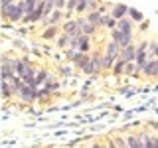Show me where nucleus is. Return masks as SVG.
Returning <instances> with one entry per match:
<instances>
[{
    "label": "nucleus",
    "instance_id": "obj_1",
    "mask_svg": "<svg viewBox=\"0 0 158 148\" xmlns=\"http://www.w3.org/2000/svg\"><path fill=\"white\" fill-rule=\"evenodd\" d=\"M24 16H26V8H24V0H20V2L16 4L14 2L12 6L8 8H2V20H10V22H20V20H24Z\"/></svg>",
    "mask_w": 158,
    "mask_h": 148
},
{
    "label": "nucleus",
    "instance_id": "obj_2",
    "mask_svg": "<svg viewBox=\"0 0 158 148\" xmlns=\"http://www.w3.org/2000/svg\"><path fill=\"white\" fill-rule=\"evenodd\" d=\"M38 87H32V85H26L24 83V87L18 91V97L22 99L24 103H34V101H38Z\"/></svg>",
    "mask_w": 158,
    "mask_h": 148
},
{
    "label": "nucleus",
    "instance_id": "obj_3",
    "mask_svg": "<svg viewBox=\"0 0 158 148\" xmlns=\"http://www.w3.org/2000/svg\"><path fill=\"white\" fill-rule=\"evenodd\" d=\"M148 46H150V43H140V46H136V59H135V63H136V69L138 71H144V67H146V51H148Z\"/></svg>",
    "mask_w": 158,
    "mask_h": 148
},
{
    "label": "nucleus",
    "instance_id": "obj_4",
    "mask_svg": "<svg viewBox=\"0 0 158 148\" xmlns=\"http://www.w3.org/2000/svg\"><path fill=\"white\" fill-rule=\"evenodd\" d=\"M118 57H123L125 61H135L136 59V46L131 43V46H127V47H121V56Z\"/></svg>",
    "mask_w": 158,
    "mask_h": 148
},
{
    "label": "nucleus",
    "instance_id": "obj_5",
    "mask_svg": "<svg viewBox=\"0 0 158 148\" xmlns=\"http://www.w3.org/2000/svg\"><path fill=\"white\" fill-rule=\"evenodd\" d=\"M127 146H128V148H144L142 134H128V136H127Z\"/></svg>",
    "mask_w": 158,
    "mask_h": 148
},
{
    "label": "nucleus",
    "instance_id": "obj_6",
    "mask_svg": "<svg viewBox=\"0 0 158 148\" xmlns=\"http://www.w3.org/2000/svg\"><path fill=\"white\" fill-rule=\"evenodd\" d=\"M128 10H131V8H127V4H115L113 10H111V16L115 20H121V18H125L128 14Z\"/></svg>",
    "mask_w": 158,
    "mask_h": 148
},
{
    "label": "nucleus",
    "instance_id": "obj_7",
    "mask_svg": "<svg viewBox=\"0 0 158 148\" xmlns=\"http://www.w3.org/2000/svg\"><path fill=\"white\" fill-rule=\"evenodd\" d=\"M105 56L117 59L118 56H121V46H118L117 42H109V43H107V49H105Z\"/></svg>",
    "mask_w": 158,
    "mask_h": 148
},
{
    "label": "nucleus",
    "instance_id": "obj_8",
    "mask_svg": "<svg viewBox=\"0 0 158 148\" xmlns=\"http://www.w3.org/2000/svg\"><path fill=\"white\" fill-rule=\"evenodd\" d=\"M61 18H63V12L56 8L52 14H49V18H44V24H46V26H56V24H57Z\"/></svg>",
    "mask_w": 158,
    "mask_h": 148
},
{
    "label": "nucleus",
    "instance_id": "obj_9",
    "mask_svg": "<svg viewBox=\"0 0 158 148\" xmlns=\"http://www.w3.org/2000/svg\"><path fill=\"white\" fill-rule=\"evenodd\" d=\"M142 73H144V75H148V77H156V75H158V57L152 59V61H148Z\"/></svg>",
    "mask_w": 158,
    "mask_h": 148
},
{
    "label": "nucleus",
    "instance_id": "obj_10",
    "mask_svg": "<svg viewBox=\"0 0 158 148\" xmlns=\"http://www.w3.org/2000/svg\"><path fill=\"white\" fill-rule=\"evenodd\" d=\"M79 24H81L83 34H87V36H91V34H95V32H97V26H95V24H91L87 18H79Z\"/></svg>",
    "mask_w": 158,
    "mask_h": 148
},
{
    "label": "nucleus",
    "instance_id": "obj_11",
    "mask_svg": "<svg viewBox=\"0 0 158 148\" xmlns=\"http://www.w3.org/2000/svg\"><path fill=\"white\" fill-rule=\"evenodd\" d=\"M103 16H105L103 12L95 10V12H89V14H87V20H89L91 24H95V26L99 28V26H103Z\"/></svg>",
    "mask_w": 158,
    "mask_h": 148
},
{
    "label": "nucleus",
    "instance_id": "obj_12",
    "mask_svg": "<svg viewBox=\"0 0 158 148\" xmlns=\"http://www.w3.org/2000/svg\"><path fill=\"white\" fill-rule=\"evenodd\" d=\"M117 28L121 30V32H125V34H132V20H128L127 16L121 18L118 24H117Z\"/></svg>",
    "mask_w": 158,
    "mask_h": 148
},
{
    "label": "nucleus",
    "instance_id": "obj_13",
    "mask_svg": "<svg viewBox=\"0 0 158 148\" xmlns=\"http://www.w3.org/2000/svg\"><path fill=\"white\" fill-rule=\"evenodd\" d=\"M12 95H16V89L12 87V83L2 81V97H4V99H10Z\"/></svg>",
    "mask_w": 158,
    "mask_h": 148
},
{
    "label": "nucleus",
    "instance_id": "obj_14",
    "mask_svg": "<svg viewBox=\"0 0 158 148\" xmlns=\"http://www.w3.org/2000/svg\"><path fill=\"white\" fill-rule=\"evenodd\" d=\"M71 36H69V34H65V32H63L61 34V36H59V39H57V46L59 47H71Z\"/></svg>",
    "mask_w": 158,
    "mask_h": 148
},
{
    "label": "nucleus",
    "instance_id": "obj_15",
    "mask_svg": "<svg viewBox=\"0 0 158 148\" xmlns=\"http://www.w3.org/2000/svg\"><path fill=\"white\" fill-rule=\"evenodd\" d=\"M56 36H57V28L56 26H48L46 30H44V34H42L44 39H52V38H56Z\"/></svg>",
    "mask_w": 158,
    "mask_h": 148
},
{
    "label": "nucleus",
    "instance_id": "obj_16",
    "mask_svg": "<svg viewBox=\"0 0 158 148\" xmlns=\"http://www.w3.org/2000/svg\"><path fill=\"white\" fill-rule=\"evenodd\" d=\"M125 67H127V61L125 59H117V63H115V67H113V73H117V75H121V73H125Z\"/></svg>",
    "mask_w": 158,
    "mask_h": 148
},
{
    "label": "nucleus",
    "instance_id": "obj_17",
    "mask_svg": "<svg viewBox=\"0 0 158 148\" xmlns=\"http://www.w3.org/2000/svg\"><path fill=\"white\" fill-rule=\"evenodd\" d=\"M117 24H118V20H115L111 14H109V16H107V14L103 16V26H107V28L113 30V28H117Z\"/></svg>",
    "mask_w": 158,
    "mask_h": 148
},
{
    "label": "nucleus",
    "instance_id": "obj_18",
    "mask_svg": "<svg viewBox=\"0 0 158 148\" xmlns=\"http://www.w3.org/2000/svg\"><path fill=\"white\" fill-rule=\"evenodd\" d=\"M38 4H40V0H24V8H26V14L34 12V10L38 8Z\"/></svg>",
    "mask_w": 158,
    "mask_h": 148
},
{
    "label": "nucleus",
    "instance_id": "obj_19",
    "mask_svg": "<svg viewBox=\"0 0 158 148\" xmlns=\"http://www.w3.org/2000/svg\"><path fill=\"white\" fill-rule=\"evenodd\" d=\"M83 73H87V75H93V73H97V67H95V63H93V59H89V61L85 63V67L81 69Z\"/></svg>",
    "mask_w": 158,
    "mask_h": 148
},
{
    "label": "nucleus",
    "instance_id": "obj_20",
    "mask_svg": "<svg viewBox=\"0 0 158 148\" xmlns=\"http://www.w3.org/2000/svg\"><path fill=\"white\" fill-rule=\"evenodd\" d=\"M115 63H117V59L103 56V69H113V67H115Z\"/></svg>",
    "mask_w": 158,
    "mask_h": 148
},
{
    "label": "nucleus",
    "instance_id": "obj_21",
    "mask_svg": "<svg viewBox=\"0 0 158 148\" xmlns=\"http://www.w3.org/2000/svg\"><path fill=\"white\" fill-rule=\"evenodd\" d=\"M46 77H48V71H38V75H36V87H40L42 83H46Z\"/></svg>",
    "mask_w": 158,
    "mask_h": 148
},
{
    "label": "nucleus",
    "instance_id": "obj_22",
    "mask_svg": "<svg viewBox=\"0 0 158 148\" xmlns=\"http://www.w3.org/2000/svg\"><path fill=\"white\" fill-rule=\"evenodd\" d=\"M87 8H89V0H79V4H77L75 12H77V14H81V12H85Z\"/></svg>",
    "mask_w": 158,
    "mask_h": 148
},
{
    "label": "nucleus",
    "instance_id": "obj_23",
    "mask_svg": "<svg viewBox=\"0 0 158 148\" xmlns=\"http://www.w3.org/2000/svg\"><path fill=\"white\" fill-rule=\"evenodd\" d=\"M128 14H131V18L135 20V22H140V20H142V12H138L136 8H131V10H128Z\"/></svg>",
    "mask_w": 158,
    "mask_h": 148
},
{
    "label": "nucleus",
    "instance_id": "obj_24",
    "mask_svg": "<svg viewBox=\"0 0 158 148\" xmlns=\"http://www.w3.org/2000/svg\"><path fill=\"white\" fill-rule=\"evenodd\" d=\"M77 4H79V0H67V4H65V8H67V14H71V12H75V8H77Z\"/></svg>",
    "mask_w": 158,
    "mask_h": 148
},
{
    "label": "nucleus",
    "instance_id": "obj_25",
    "mask_svg": "<svg viewBox=\"0 0 158 148\" xmlns=\"http://www.w3.org/2000/svg\"><path fill=\"white\" fill-rule=\"evenodd\" d=\"M148 51H150L152 56H156V57H158V43H156V42H152V43H150V47H148Z\"/></svg>",
    "mask_w": 158,
    "mask_h": 148
},
{
    "label": "nucleus",
    "instance_id": "obj_26",
    "mask_svg": "<svg viewBox=\"0 0 158 148\" xmlns=\"http://www.w3.org/2000/svg\"><path fill=\"white\" fill-rule=\"evenodd\" d=\"M53 2H56V8H57V10H61V8H65L67 0H53Z\"/></svg>",
    "mask_w": 158,
    "mask_h": 148
},
{
    "label": "nucleus",
    "instance_id": "obj_27",
    "mask_svg": "<svg viewBox=\"0 0 158 148\" xmlns=\"http://www.w3.org/2000/svg\"><path fill=\"white\" fill-rule=\"evenodd\" d=\"M14 2H16V0H2V8H8V6H12Z\"/></svg>",
    "mask_w": 158,
    "mask_h": 148
}]
</instances>
